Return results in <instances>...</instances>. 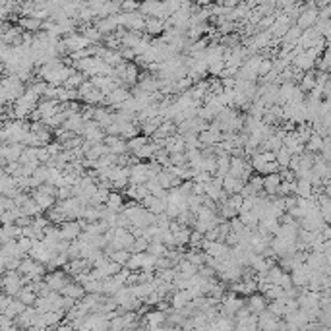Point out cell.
<instances>
[{
  "instance_id": "6da1fadb",
  "label": "cell",
  "mask_w": 331,
  "mask_h": 331,
  "mask_svg": "<svg viewBox=\"0 0 331 331\" xmlns=\"http://www.w3.org/2000/svg\"><path fill=\"white\" fill-rule=\"evenodd\" d=\"M18 271H20V275L24 277L25 283L39 281V279H43V277H45V273H47V270H45V266H43V263H39V261L33 259V257H25V256L20 259Z\"/></svg>"
},
{
  "instance_id": "7a4b0ae2",
  "label": "cell",
  "mask_w": 331,
  "mask_h": 331,
  "mask_svg": "<svg viewBox=\"0 0 331 331\" xmlns=\"http://www.w3.org/2000/svg\"><path fill=\"white\" fill-rule=\"evenodd\" d=\"M24 285V277L20 275L18 270H6L4 275H2V279H0V289H2V293H6L8 296H16Z\"/></svg>"
},
{
  "instance_id": "3957f363",
  "label": "cell",
  "mask_w": 331,
  "mask_h": 331,
  "mask_svg": "<svg viewBox=\"0 0 331 331\" xmlns=\"http://www.w3.org/2000/svg\"><path fill=\"white\" fill-rule=\"evenodd\" d=\"M138 12L144 14V16H151V18H169V10H167V4L165 0H142L138 4Z\"/></svg>"
},
{
  "instance_id": "277c9868",
  "label": "cell",
  "mask_w": 331,
  "mask_h": 331,
  "mask_svg": "<svg viewBox=\"0 0 331 331\" xmlns=\"http://www.w3.org/2000/svg\"><path fill=\"white\" fill-rule=\"evenodd\" d=\"M229 174H233V176H238L240 180L248 182V178L254 174V169H252L250 161L246 159V157L231 155V161H229Z\"/></svg>"
},
{
  "instance_id": "5b68a950",
  "label": "cell",
  "mask_w": 331,
  "mask_h": 331,
  "mask_svg": "<svg viewBox=\"0 0 331 331\" xmlns=\"http://www.w3.org/2000/svg\"><path fill=\"white\" fill-rule=\"evenodd\" d=\"M43 281L49 285L50 291H56V293H60L62 287L66 285V283H70L72 279H70V275L66 273L64 270H50L49 273H45V277H43Z\"/></svg>"
},
{
  "instance_id": "8992f818",
  "label": "cell",
  "mask_w": 331,
  "mask_h": 331,
  "mask_svg": "<svg viewBox=\"0 0 331 331\" xmlns=\"http://www.w3.org/2000/svg\"><path fill=\"white\" fill-rule=\"evenodd\" d=\"M82 138H84L86 142H89V144H99V142H103V138H105V130H103L93 118H91V120H84Z\"/></svg>"
},
{
  "instance_id": "52a82bcc",
  "label": "cell",
  "mask_w": 331,
  "mask_h": 331,
  "mask_svg": "<svg viewBox=\"0 0 331 331\" xmlns=\"http://www.w3.org/2000/svg\"><path fill=\"white\" fill-rule=\"evenodd\" d=\"M58 231H60L62 240H68V242H70V240H76V238L80 236L82 227H80L78 219H66L58 225Z\"/></svg>"
},
{
  "instance_id": "ba28073f",
  "label": "cell",
  "mask_w": 331,
  "mask_h": 331,
  "mask_svg": "<svg viewBox=\"0 0 331 331\" xmlns=\"http://www.w3.org/2000/svg\"><path fill=\"white\" fill-rule=\"evenodd\" d=\"M62 41H64V47H66L68 52H76V50H82V49H86V47H89V41H87L82 33H78V31L64 35L62 37Z\"/></svg>"
},
{
  "instance_id": "9c48e42d",
  "label": "cell",
  "mask_w": 331,
  "mask_h": 331,
  "mask_svg": "<svg viewBox=\"0 0 331 331\" xmlns=\"http://www.w3.org/2000/svg\"><path fill=\"white\" fill-rule=\"evenodd\" d=\"M149 174H147V163L136 161L134 165H130V176H128V184H146Z\"/></svg>"
},
{
  "instance_id": "30bf717a",
  "label": "cell",
  "mask_w": 331,
  "mask_h": 331,
  "mask_svg": "<svg viewBox=\"0 0 331 331\" xmlns=\"http://www.w3.org/2000/svg\"><path fill=\"white\" fill-rule=\"evenodd\" d=\"M316 20H318V8H302V12L294 20V25H298L300 29H308L316 24Z\"/></svg>"
},
{
  "instance_id": "8fae6325",
  "label": "cell",
  "mask_w": 331,
  "mask_h": 331,
  "mask_svg": "<svg viewBox=\"0 0 331 331\" xmlns=\"http://www.w3.org/2000/svg\"><path fill=\"white\" fill-rule=\"evenodd\" d=\"M244 304L252 314H259L261 310H266L268 300H266V296H263L261 293H252L244 298Z\"/></svg>"
},
{
  "instance_id": "7c38bea8",
  "label": "cell",
  "mask_w": 331,
  "mask_h": 331,
  "mask_svg": "<svg viewBox=\"0 0 331 331\" xmlns=\"http://www.w3.org/2000/svg\"><path fill=\"white\" fill-rule=\"evenodd\" d=\"M279 319L281 318L273 316L270 310L266 308V310H261V312L257 314V327H259V329H266V331H273V329H277Z\"/></svg>"
},
{
  "instance_id": "4fadbf2b",
  "label": "cell",
  "mask_w": 331,
  "mask_h": 331,
  "mask_svg": "<svg viewBox=\"0 0 331 331\" xmlns=\"http://www.w3.org/2000/svg\"><path fill=\"white\" fill-rule=\"evenodd\" d=\"M281 184V176L277 172H270V174H263L261 176V190L268 194V196H275L277 194V188Z\"/></svg>"
},
{
  "instance_id": "5bb4252c",
  "label": "cell",
  "mask_w": 331,
  "mask_h": 331,
  "mask_svg": "<svg viewBox=\"0 0 331 331\" xmlns=\"http://www.w3.org/2000/svg\"><path fill=\"white\" fill-rule=\"evenodd\" d=\"M93 25L97 27L103 35L114 33L116 27H118V24H116V14H114V16H107V18H95V20H93Z\"/></svg>"
},
{
  "instance_id": "9a60e30c",
  "label": "cell",
  "mask_w": 331,
  "mask_h": 331,
  "mask_svg": "<svg viewBox=\"0 0 331 331\" xmlns=\"http://www.w3.org/2000/svg\"><path fill=\"white\" fill-rule=\"evenodd\" d=\"M206 196H208L209 200H213L215 204H221V202H225V200H227L229 194L223 190V186H221V184L209 180V182L206 184Z\"/></svg>"
},
{
  "instance_id": "2e32d148",
  "label": "cell",
  "mask_w": 331,
  "mask_h": 331,
  "mask_svg": "<svg viewBox=\"0 0 331 331\" xmlns=\"http://www.w3.org/2000/svg\"><path fill=\"white\" fill-rule=\"evenodd\" d=\"M122 192H124V196L130 197V200H134V202H142V200L149 194V190H147L146 184H128Z\"/></svg>"
},
{
  "instance_id": "e0dca14e",
  "label": "cell",
  "mask_w": 331,
  "mask_h": 331,
  "mask_svg": "<svg viewBox=\"0 0 331 331\" xmlns=\"http://www.w3.org/2000/svg\"><path fill=\"white\" fill-rule=\"evenodd\" d=\"M291 64H293L296 70H302V72H306V70H312V68L316 66V60H314L310 54H306V50H300V52H298V54H296V56L293 58V62H291Z\"/></svg>"
},
{
  "instance_id": "ac0fdd59",
  "label": "cell",
  "mask_w": 331,
  "mask_h": 331,
  "mask_svg": "<svg viewBox=\"0 0 331 331\" xmlns=\"http://www.w3.org/2000/svg\"><path fill=\"white\" fill-rule=\"evenodd\" d=\"M31 197L35 200V204L41 208V211L45 213L47 209H50L54 204H56V197L50 196V194H43V192H39L37 188H33V192H31Z\"/></svg>"
},
{
  "instance_id": "d6986e66",
  "label": "cell",
  "mask_w": 331,
  "mask_h": 331,
  "mask_svg": "<svg viewBox=\"0 0 331 331\" xmlns=\"http://www.w3.org/2000/svg\"><path fill=\"white\" fill-rule=\"evenodd\" d=\"M165 31V24L161 18H151L147 16L146 18V27H144V33H147L149 37H157Z\"/></svg>"
},
{
  "instance_id": "ffe728a7",
  "label": "cell",
  "mask_w": 331,
  "mask_h": 331,
  "mask_svg": "<svg viewBox=\"0 0 331 331\" xmlns=\"http://www.w3.org/2000/svg\"><path fill=\"white\" fill-rule=\"evenodd\" d=\"M16 298H20L25 306H31L37 298V291L35 287H33V283H25L24 287L20 289V293L16 294Z\"/></svg>"
},
{
  "instance_id": "44dd1931",
  "label": "cell",
  "mask_w": 331,
  "mask_h": 331,
  "mask_svg": "<svg viewBox=\"0 0 331 331\" xmlns=\"http://www.w3.org/2000/svg\"><path fill=\"white\" fill-rule=\"evenodd\" d=\"M242 184H244V180H240L238 176H233V174H225L223 176V190L227 192V194H236V192H240V188H242Z\"/></svg>"
},
{
  "instance_id": "7402d4cb",
  "label": "cell",
  "mask_w": 331,
  "mask_h": 331,
  "mask_svg": "<svg viewBox=\"0 0 331 331\" xmlns=\"http://www.w3.org/2000/svg\"><path fill=\"white\" fill-rule=\"evenodd\" d=\"M60 294L62 296H72V298H76V300H80V298L86 294V291H84V285H82V283H76L72 279V281L66 283V285L62 287Z\"/></svg>"
},
{
  "instance_id": "603a6c76",
  "label": "cell",
  "mask_w": 331,
  "mask_h": 331,
  "mask_svg": "<svg viewBox=\"0 0 331 331\" xmlns=\"http://www.w3.org/2000/svg\"><path fill=\"white\" fill-rule=\"evenodd\" d=\"M41 22H43V20H39V18H35V16H22V18L18 20L20 27H22L24 31H29V33H37V31H41Z\"/></svg>"
},
{
  "instance_id": "cb8c5ba5",
  "label": "cell",
  "mask_w": 331,
  "mask_h": 331,
  "mask_svg": "<svg viewBox=\"0 0 331 331\" xmlns=\"http://www.w3.org/2000/svg\"><path fill=\"white\" fill-rule=\"evenodd\" d=\"M197 140H200V144H202V149H204L206 146H213V144L221 142V132L208 128V130H202V132H197Z\"/></svg>"
},
{
  "instance_id": "d4e9b609",
  "label": "cell",
  "mask_w": 331,
  "mask_h": 331,
  "mask_svg": "<svg viewBox=\"0 0 331 331\" xmlns=\"http://www.w3.org/2000/svg\"><path fill=\"white\" fill-rule=\"evenodd\" d=\"M80 33L89 41V45H95V43H101V41H103V33H101L93 24H84Z\"/></svg>"
},
{
  "instance_id": "484cf974",
  "label": "cell",
  "mask_w": 331,
  "mask_h": 331,
  "mask_svg": "<svg viewBox=\"0 0 331 331\" xmlns=\"http://www.w3.org/2000/svg\"><path fill=\"white\" fill-rule=\"evenodd\" d=\"M105 206L109 209H112V211H122L124 208V197L122 194L118 192V190H110L109 192V196H107V202H105Z\"/></svg>"
},
{
  "instance_id": "4316f807",
  "label": "cell",
  "mask_w": 331,
  "mask_h": 331,
  "mask_svg": "<svg viewBox=\"0 0 331 331\" xmlns=\"http://www.w3.org/2000/svg\"><path fill=\"white\" fill-rule=\"evenodd\" d=\"M103 97H105V95L99 91L97 87H91V89H89L87 93H84L80 99L84 101V105H93V107H97V105L103 103Z\"/></svg>"
},
{
  "instance_id": "83f0119b",
  "label": "cell",
  "mask_w": 331,
  "mask_h": 331,
  "mask_svg": "<svg viewBox=\"0 0 331 331\" xmlns=\"http://www.w3.org/2000/svg\"><path fill=\"white\" fill-rule=\"evenodd\" d=\"M24 310H25L24 302H22L20 298H12V300H10V304L4 308L0 314H4V316H8V318H16V316H18V314H22Z\"/></svg>"
},
{
  "instance_id": "f1b7e54d",
  "label": "cell",
  "mask_w": 331,
  "mask_h": 331,
  "mask_svg": "<svg viewBox=\"0 0 331 331\" xmlns=\"http://www.w3.org/2000/svg\"><path fill=\"white\" fill-rule=\"evenodd\" d=\"M20 211H22V215H27V217H35V215H41L43 211H41V208L35 204V200L29 196L27 200H25L24 204L20 206Z\"/></svg>"
},
{
  "instance_id": "f546056e",
  "label": "cell",
  "mask_w": 331,
  "mask_h": 331,
  "mask_svg": "<svg viewBox=\"0 0 331 331\" xmlns=\"http://www.w3.org/2000/svg\"><path fill=\"white\" fill-rule=\"evenodd\" d=\"M294 196L308 197L312 196V184L308 178H296V186H294Z\"/></svg>"
},
{
  "instance_id": "4dcf8cb0",
  "label": "cell",
  "mask_w": 331,
  "mask_h": 331,
  "mask_svg": "<svg viewBox=\"0 0 331 331\" xmlns=\"http://www.w3.org/2000/svg\"><path fill=\"white\" fill-rule=\"evenodd\" d=\"M118 126H120V138H124V140H130V138L140 134V124L134 122V120L132 122H122Z\"/></svg>"
},
{
  "instance_id": "1f68e13d",
  "label": "cell",
  "mask_w": 331,
  "mask_h": 331,
  "mask_svg": "<svg viewBox=\"0 0 331 331\" xmlns=\"http://www.w3.org/2000/svg\"><path fill=\"white\" fill-rule=\"evenodd\" d=\"M184 259H188L190 263H194V266H202L204 261H206V252L204 250H194V248H190L188 252H184Z\"/></svg>"
},
{
  "instance_id": "d6a6232c",
  "label": "cell",
  "mask_w": 331,
  "mask_h": 331,
  "mask_svg": "<svg viewBox=\"0 0 331 331\" xmlns=\"http://www.w3.org/2000/svg\"><path fill=\"white\" fill-rule=\"evenodd\" d=\"M261 294L266 296V300H268V302H270V300H279V298L285 296V289H283L281 285H273V283H271L270 287H268V289H266Z\"/></svg>"
},
{
  "instance_id": "836d02e7",
  "label": "cell",
  "mask_w": 331,
  "mask_h": 331,
  "mask_svg": "<svg viewBox=\"0 0 331 331\" xmlns=\"http://www.w3.org/2000/svg\"><path fill=\"white\" fill-rule=\"evenodd\" d=\"M238 219L242 221V225L248 227V229H254L257 223H259V217H257L254 211H238Z\"/></svg>"
},
{
  "instance_id": "e575fe53",
  "label": "cell",
  "mask_w": 331,
  "mask_h": 331,
  "mask_svg": "<svg viewBox=\"0 0 331 331\" xmlns=\"http://www.w3.org/2000/svg\"><path fill=\"white\" fill-rule=\"evenodd\" d=\"M298 82H300V86H298V87H300V89H302L304 93H308V91H310L312 87L316 86V78H314V68H312V70H306V72L302 74V78H300Z\"/></svg>"
},
{
  "instance_id": "d590c367",
  "label": "cell",
  "mask_w": 331,
  "mask_h": 331,
  "mask_svg": "<svg viewBox=\"0 0 331 331\" xmlns=\"http://www.w3.org/2000/svg\"><path fill=\"white\" fill-rule=\"evenodd\" d=\"M130 254H132L130 250H126V248H120V250H112V252L109 254V257L112 259V261H116L118 266H122V268H124V266L128 263V259H130Z\"/></svg>"
},
{
  "instance_id": "8d00e7d4",
  "label": "cell",
  "mask_w": 331,
  "mask_h": 331,
  "mask_svg": "<svg viewBox=\"0 0 331 331\" xmlns=\"http://www.w3.org/2000/svg\"><path fill=\"white\" fill-rule=\"evenodd\" d=\"M321 142H323V138L319 134H316V132H312L310 138L306 140V144H304V149L310 151V153H318L319 147H321Z\"/></svg>"
},
{
  "instance_id": "74e56055",
  "label": "cell",
  "mask_w": 331,
  "mask_h": 331,
  "mask_svg": "<svg viewBox=\"0 0 331 331\" xmlns=\"http://www.w3.org/2000/svg\"><path fill=\"white\" fill-rule=\"evenodd\" d=\"M285 298H287V296H283V298H279V300H270L266 308L270 310L273 316L283 318V316H285Z\"/></svg>"
},
{
  "instance_id": "f35d334b",
  "label": "cell",
  "mask_w": 331,
  "mask_h": 331,
  "mask_svg": "<svg viewBox=\"0 0 331 331\" xmlns=\"http://www.w3.org/2000/svg\"><path fill=\"white\" fill-rule=\"evenodd\" d=\"M84 80H86V76H84L82 72H78V70H76V72L70 74V76L64 80V84H62V86L70 87V89H78V87L82 86V82H84Z\"/></svg>"
},
{
  "instance_id": "ab89813d",
  "label": "cell",
  "mask_w": 331,
  "mask_h": 331,
  "mask_svg": "<svg viewBox=\"0 0 331 331\" xmlns=\"http://www.w3.org/2000/svg\"><path fill=\"white\" fill-rule=\"evenodd\" d=\"M147 254H151V256H165V252H167V246L163 244L161 240H149V244L146 248Z\"/></svg>"
},
{
  "instance_id": "60d3db41",
  "label": "cell",
  "mask_w": 331,
  "mask_h": 331,
  "mask_svg": "<svg viewBox=\"0 0 331 331\" xmlns=\"http://www.w3.org/2000/svg\"><path fill=\"white\" fill-rule=\"evenodd\" d=\"M103 60L107 62L109 66H116L118 62H122L120 50H118V49H107V50H105V54H103Z\"/></svg>"
},
{
  "instance_id": "b9f144b4",
  "label": "cell",
  "mask_w": 331,
  "mask_h": 331,
  "mask_svg": "<svg viewBox=\"0 0 331 331\" xmlns=\"http://www.w3.org/2000/svg\"><path fill=\"white\" fill-rule=\"evenodd\" d=\"M316 31H318L319 35L321 37H329V33H331V25H329V20H316V24L312 25Z\"/></svg>"
},
{
  "instance_id": "7bdbcfd3",
  "label": "cell",
  "mask_w": 331,
  "mask_h": 331,
  "mask_svg": "<svg viewBox=\"0 0 331 331\" xmlns=\"http://www.w3.org/2000/svg\"><path fill=\"white\" fill-rule=\"evenodd\" d=\"M84 291L86 293H103V279H89L84 283Z\"/></svg>"
},
{
  "instance_id": "ee69618b",
  "label": "cell",
  "mask_w": 331,
  "mask_h": 331,
  "mask_svg": "<svg viewBox=\"0 0 331 331\" xmlns=\"http://www.w3.org/2000/svg\"><path fill=\"white\" fill-rule=\"evenodd\" d=\"M149 142V138H146V136L138 134L134 136V138H130V140H126V144H128V149L130 151H134V149H138V147H142L144 144H147Z\"/></svg>"
},
{
  "instance_id": "f6af8a7d",
  "label": "cell",
  "mask_w": 331,
  "mask_h": 331,
  "mask_svg": "<svg viewBox=\"0 0 331 331\" xmlns=\"http://www.w3.org/2000/svg\"><path fill=\"white\" fill-rule=\"evenodd\" d=\"M110 153H114V155H122V153H130V149H128V144H126V140L124 138H120L116 144H112V146L109 147Z\"/></svg>"
},
{
  "instance_id": "bcb514c9",
  "label": "cell",
  "mask_w": 331,
  "mask_h": 331,
  "mask_svg": "<svg viewBox=\"0 0 331 331\" xmlns=\"http://www.w3.org/2000/svg\"><path fill=\"white\" fill-rule=\"evenodd\" d=\"M147 244H149V240H147V236H136L134 238V244L130 248V252H146Z\"/></svg>"
},
{
  "instance_id": "7dc6e473",
  "label": "cell",
  "mask_w": 331,
  "mask_h": 331,
  "mask_svg": "<svg viewBox=\"0 0 331 331\" xmlns=\"http://www.w3.org/2000/svg\"><path fill=\"white\" fill-rule=\"evenodd\" d=\"M279 171V165H277V161H268V163H263L256 172H259L261 176L263 174H270V172H277Z\"/></svg>"
},
{
  "instance_id": "c3c4849f",
  "label": "cell",
  "mask_w": 331,
  "mask_h": 331,
  "mask_svg": "<svg viewBox=\"0 0 331 331\" xmlns=\"http://www.w3.org/2000/svg\"><path fill=\"white\" fill-rule=\"evenodd\" d=\"M202 240H204V234L197 233V231L192 229V233H190V240H188V246H190V248H194V250H200Z\"/></svg>"
},
{
  "instance_id": "681fc988",
  "label": "cell",
  "mask_w": 331,
  "mask_h": 331,
  "mask_svg": "<svg viewBox=\"0 0 331 331\" xmlns=\"http://www.w3.org/2000/svg\"><path fill=\"white\" fill-rule=\"evenodd\" d=\"M70 196H74L72 186L64 184V186H58V188H56V200H66V197H70Z\"/></svg>"
},
{
  "instance_id": "f907efd6",
  "label": "cell",
  "mask_w": 331,
  "mask_h": 331,
  "mask_svg": "<svg viewBox=\"0 0 331 331\" xmlns=\"http://www.w3.org/2000/svg\"><path fill=\"white\" fill-rule=\"evenodd\" d=\"M271 70V58H261L259 62V66H257V78H261V76H266V74Z\"/></svg>"
},
{
  "instance_id": "816d5d0a",
  "label": "cell",
  "mask_w": 331,
  "mask_h": 331,
  "mask_svg": "<svg viewBox=\"0 0 331 331\" xmlns=\"http://www.w3.org/2000/svg\"><path fill=\"white\" fill-rule=\"evenodd\" d=\"M138 4L136 0H122L120 2V12H136L138 10Z\"/></svg>"
},
{
  "instance_id": "f5cc1de1",
  "label": "cell",
  "mask_w": 331,
  "mask_h": 331,
  "mask_svg": "<svg viewBox=\"0 0 331 331\" xmlns=\"http://www.w3.org/2000/svg\"><path fill=\"white\" fill-rule=\"evenodd\" d=\"M169 163H171V165H186V155H184V151H180V153H169Z\"/></svg>"
},
{
  "instance_id": "db71d44e",
  "label": "cell",
  "mask_w": 331,
  "mask_h": 331,
  "mask_svg": "<svg viewBox=\"0 0 331 331\" xmlns=\"http://www.w3.org/2000/svg\"><path fill=\"white\" fill-rule=\"evenodd\" d=\"M329 4L327 6H321V8H318V20H329Z\"/></svg>"
},
{
  "instance_id": "11a10c76",
  "label": "cell",
  "mask_w": 331,
  "mask_h": 331,
  "mask_svg": "<svg viewBox=\"0 0 331 331\" xmlns=\"http://www.w3.org/2000/svg\"><path fill=\"white\" fill-rule=\"evenodd\" d=\"M12 298H14V296H8L6 293H2V291H0V312H2L4 308L8 306V304H10V300H12Z\"/></svg>"
},
{
  "instance_id": "9f6ffc18",
  "label": "cell",
  "mask_w": 331,
  "mask_h": 331,
  "mask_svg": "<svg viewBox=\"0 0 331 331\" xmlns=\"http://www.w3.org/2000/svg\"><path fill=\"white\" fill-rule=\"evenodd\" d=\"M217 4L225 6V8H233V6H236L238 2H236V0H217Z\"/></svg>"
},
{
  "instance_id": "6f0895ef",
  "label": "cell",
  "mask_w": 331,
  "mask_h": 331,
  "mask_svg": "<svg viewBox=\"0 0 331 331\" xmlns=\"http://www.w3.org/2000/svg\"><path fill=\"white\" fill-rule=\"evenodd\" d=\"M192 4H196V6H209L211 4V0H190Z\"/></svg>"
},
{
  "instance_id": "680465c9",
  "label": "cell",
  "mask_w": 331,
  "mask_h": 331,
  "mask_svg": "<svg viewBox=\"0 0 331 331\" xmlns=\"http://www.w3.org/2000/svg\"><path fill=\"white\" fill-rule=\"evenodd\" d=\"M316 2V8H321V6H327L331 0H314Z\"/></svg>"
},
{
  "instance_id": "91938a15",
  "label": "cell",
  "mask_w": 331,
  "mask_h": 331,
  "mask_svg": "<svg viewBox=\"0 0 331 331\" xmlns=\"http://www.w3.org/2000/svg\"><path fill=\"white\" fill-rule=\"evenodd\" d=\"M136 2H142V0H136Z\"/></svg>"
}]
</instances>
